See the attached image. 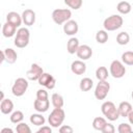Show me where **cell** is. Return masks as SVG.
Returning <instances> with one entry per match:
<instances>
[{"label":"cell","instance_id":"603a6c76","mask_svg":"<svg viewBox=\"0 0 133 133\" xmlns=\"http://www.w3.org/2000/svg\"><path fill=\"white\" fill-rule=\"evenodd\" d=\"M116 9H117V11H118L119 14H122V15H128V14L131 11L132 6H131V4H130L128 1H121V2L117 3Z\"/></svg>","mask_w":133,"mask_h":133},{"label":"cell","instance_id":"cb8c5ba5","mask_svg":"<svg viewBox=\"0 0 133 133\" xmlns=\"http://www.w3.org/2000/svg\"><path fill=\"white\" fill-rule=\"evenodd\" d=\"M51 101H52V105L54 106V108H62L63 104H64V100L62 98L61 95L54 92L51 97Z\"/></svg>","mask_w":133,"mask_h":133},{"label":"cell","instance_id":"8fae6325","mask_svg":"<svg viewBox=\"0 0 133 133\" xmlns=\"http://www.w3.org/2000/svg\"><path fill=\"white\" fill-rule=\"evenodd\" d=\"M76 54L78 58H80L81 60H87L92 55V49L88 45H80Z\"/></svg>","mask_w":133,"mask_h":133},{"label":"cell","instance_id":"7402d4cb","mask_svg":"<svg viewBox=\"0 0 133 133\" xmlns=\"http://www.w3.org/2000/svg\"><path fill=\"white\" fill-rule=\"evenodd\" d=\"M29 121H30V123L32 125L39 126V127L41 126H44L45 125V122H46L45 116H43L41 112L39 113H33V114H31L30 117H29Z\"/></svg>","mask_w":133,"mask_h":133},{"label":"cell","instance_id":"83f0119b","mask_svg":"<svg viewBox=\"0 0 133 133\" xmlns=\"http://www.w3.org/2000/svg\"><path fill=\"white\" fill-rule=\"evenodd\" d=\"M106 124H107L106 119L102 116H97L92 121V127H94V129H96L98 131H102V129L104 128V126Z\"/></svg>","mask_w":133,"mask_h":133},{"label":"cell","instance_id":"ba28073f","mask_svg":"<svg viewBox=\"0 0 133 133\" xmlns=\"http://www.w3.org/2000/svg\"><path fill=\"white\" fill-rule=\"evenodd\" d=\"M110 90V84L106 81V80H103V81H99V83L97 84L96 88H95V97L97 100H104L108 92Z\"/></svg>","mask_w":133,"mask_h":133},{"label":"cell","instance_id":"277c9868","mask_svg":"<svg viewBox=\"0 0 133 133\" xmlns=\"http://www.w3.org/2000/svg\"><path fill=\"white\" fill-rule=\"evenodd\" d=\"M123 23L124 20L119 15H111L104 20L103 26L106 31H114L121 28L123 26Z\"/></svg>","mask_w":133,"mask_h":133},{"label":"cell","instance_id":"74e56055","mask_svg":"<svg viewBox=\"0 0 133 133\" xmlns=\"http://www.w3.org/2000/svg\"><path fill=\"white\" fill-rule=\"evenodd\" d=\"M37 133H52V129L49 126H41L37 130Z\"/></svg>","mask_w":133,"mask_h":133},{"label":"cell","instance_id":"836d02e7","mask_svg":"<svg viewBox=\"0 0 133 133\" xmlns=\"http://www.w3.org/2000/svg\"><path fill=\"white\" fill-rule=\"evenodd\" d=\"M117 131H118V133H131L132 132V127L127 123H122V124L118 125Z\"/></svg>","mask_w":133,"mask_h":133},{"label":"cell","instance_id":"5bb4252c","mask_svg":"<svg viewBox=\"0 0 133 133\" xmlns=\"http://www.w3.org/2000/svg\"><path fill=\"white\" fill-rule=\"evenodd\" d=\"M71 71L75 75H83L86 72V64L83 60H75L71 64Z\"/></svg>","mask_w":133,"mask_h":133},{"label":"cell","instance_id":"d4e9b609","mask_svg":"<svg viewBox=\"0 0 133 133\" xmlns=\"http://www.w3.org/2000/svg\"><path fill=\"white\" fill-rule=\"evenodd\" d=\"M92 86H94V81L88 77H85V78L81 79L80 84H79V87L82 91H88L92 88Z\"/></svg>","mask_w":133,"mask_h":133},{"label":"cell","instance_id":"3957f363","mask_svg":"<svg viewBox=\"0 0 133 133\" xmlns=\"http://www.w3.org/2000/svg\"><path fill=\"white\" fill-rule=\"evenodd\" d=\"M65 118V112L62 108H54L49 117H48V122H49V125L53 128H58L62 125L63 121Z\"/></svg>","mask_w":133,"mask_h":133},{"label":"cell","instance_id":"ac0fdd59","mask_svg":"<svg viewBox=\"0 0 133 133\" xmlns=\"http://www.w3.org/2000/svg\"><path fill=\"white\" fill-rule=\"evenodd\" d=\"M17 33V27L8 22L3 24L2 27V34L4 37H11Z\"/></svg>","mask_w":133,"mask_h":133},{"label":"cell","instance_id":"d6986e66","mask_svg":"<svg viewBox=\"0 0 133 133\" xmlns=\"http://www.w3.org/2000/svg\"><path fill=\"white\" fill-rule=\"evenodd\" d=\"M4 52V57H5V61L9 64H12L17 61V58H18V54L17 52L11 49V48H6L3 50Z\"/></svg>","mask_w":133,"mask_h":133},{"label":"cell","instance_id":"4316f807","mask_svg":"<svg viewBox=\"0 0 133 133\" xmlns=\"http://www.w3.org/2000/svg\"><path fill=\"white\" fill-rule=\"evenodd\" d=\"M129 41H130V35H129V33L126 32V31L119 32V33L117 34V36H116V43H117L118 45H121V46L127 45V44L129 43Z\"/></svg>","mask_w":133,"mask_h":133},{"label":"cell","instance_id":"30bf717a","mask_svg":"<svg viewBox=\"0 0 133 133\" xmlns=\"http://www.w3.org/2000/svg\"><path fill=\"white\" fill-rule=\"evenodd\" d=\"M43 73H44L43 68H42L39 64H37V63H32V64L30 65V69L27 71L26 76H27V78H28L29 80H31V81H37L38 78L42 76Z\"/></svg>","mask_w":133,"mask_h":133},{"label":"cell","instance_id":"7bdbcfd3","mask_svg":"<svg viewBox=\"0 0 133 133\" xmlns=\"http://www.w3.org/2000/svg\"><path fill=\"white\" fill-rule=\"evenodd\" d=\"M131 97H132V100H133V90H132V94H131Z\"/></svg>","mask_w":133,"mask_h":133},{"label":"cell","instance_id":"d6a6232c","mask_svg":"<svg viewBox=\"0 0 133 133\" xmlns=\"http://www.w3.org/2000/svg\"><path fill=\"white\" fill-rule=\"evenodd\" d=\"M16 131H17L18 133H31V129H30V127H29L26 123H23V122L17 124Z\"/></svg>","mask_w":133,"mask_h":133},{"label":"cell","instance_id":"e0dca14e","mask_svg":"<svg viewBox=\"0 0 133 133\" xmlns=\"http://www.w3.org/2000/svg\"><path fill=\"white\" fill-rule=\"evenodd\" d=\"M117 109H118L119 116H123V117H128L129 113L133 110L132 109V105L129 102H127V101L121 102L119 105H118V107H117Z\"/></svg>","mask_w":133,"mask_h":133},{"label":"cell","instance_id":"f546056e","mask_svg":"<svg viewBox=\"0 0 133 133\" xmlns=\"http://www.w3.org/2000/svg\"><path fill=\"white\" fill-rule=\"evenodd\" d=\"M96 41L99 44H105L108 41V33H107V31L105 29L104 30H99L96 33Z\"/></svg>","mask_w":133,"mask_h":133},{"label":"cell","instance_id":"b9f144b4","mask_svg":"<svg viewBox=\"0 0 133 133\" xmlns=\"http://www.w3.org/2000/svg\"><path fill=\"white\" fill-rule=\"evenodd\" d=\"M4 99V92L3 91H1V101Z\"/></svg>","mask_w":133,"mask_h":133},{"label":"cell","instance_id":"8992f818","mask_svg":"<svg viewBox=\"0 0 133 133\" xmlns=\"http://www.w3.org/2000/svg\"><path fill=\"white\" fill-rule=\"evenodd\" d=\"M27 88H28V81L25 78L20 77L15 80L11 86V92L15 97H22L27 91Z\"/></svg>","mask_w":133,"mask_h":133},{"label":"cell","instance_id":"6da1fadb","mask_svg":"<svg viewBox=\"0 0 133 133\" xmlns=\"http://www.w3.org/2000/svg\"><path fill=\"white\" fill-rule=\"evenodd\" d=\"M101 111L104 114V116L107 119L111 121V122H114V121L118 119V117H119L118 109L116 108V106L114 105V103L111 102V101L104 102L102 104V106H101Z\"/></svg>","mask_w":133,"mask_h":133},{"label":"cell","instance_id":"52a82bcc","mask_svg":"<svg viewBox=\"0 0 133 133\" xmlns=\"http://www.w3.org/2000/svg\"><path fill=\"white\" fill-rule=\"evenodd\" d=\"M109 72H110V75L113 78L119 79V78H123L125 76V74H126V68H125V65H124V63L122 61H119V60H113L110 63Z\"/></svg>","mask_w":133,"mask_h":133},{"label":"cell","instance_id":"44dd1931","mask_svg":"<svg viewBox=\"0 0 133 133\" xmlns=\"http://www.w3.org/2000/svg\"><path fill=\"white\" fill-rule=\"evenodd\" d=\"M79 39L77 37H71L69 41H68V44H66V51L70 53V54H75L79 48Z\"/></svg>","mask_w":133,"mask_h":133},{"label":"cell","instance_id":"4dcf8cb0","mask_svg":"<svg viewBox=\"0 0 133 133\" xmlns=\"http://www.w3.org/2000/svg\"><path fill=\"white\" fill-rule=\"evenodd\" d=\"M122 61L127 65H133V51H126L122 54Z\"/></svg>","mask_w":133,"mask_h":133},{"label":"cell","instance_id":"8d00e7d4","mask_svg":"<svg viewBox=\"0 0 133 133\" xmlns=\"http://www.w3.org/2000/svg\"><path fill=\"white\" fill-rule=\"evenodd\" d=\"M58 131L60 133H73L74 132V129L71 126H69V125H61L59 127Z\"/></svg>","mask_w":133,"mask_h":133},{"label":"cell","instance_id":"7a4b0ae2","mask_svg":"<svg viewBox=\"0 0 133 133\" xmlns=\"http://www.w3.org/2000/svg\"><path fill=\"white\" fill-rule=\"evenodd\" d=\"M30 39V31L26 27H21L17 30L14 44L17 48H25L28 46Z\"/></svg>","mask_w":133,"mask_h":133},{"label":"cell","instance_id":"5b68a950","mask_svg":"<svg viewBox=\"0 0 133 133\" xmlns=\"http://www.w3.org/2000/svg\"><path fill=\"white\" fill-rule=\"evenodd\" d=\"M72 11L68 8H56L52 11V20L55 24L61 25L71 20Z\"/></svg>","mask_w":133,"mask_h":133},{"label":"cell","instance_id":"60d3db41","mask_svg":"<svg viewBox=\"0 0 133 133\" xmlns=\"http://www.w3.org/2000/svg\"><path fill=\"white\" fill-rule=\"evenodd\" d=\"M3 61H5V57H4V52H3V50L1 51V61L0 62H3Z\"/></svg>","mask_w":133,"mask_h":133},{"label":"cell","instance_id":"4fadbf2b","mask_svg":"<svg viewBox=\"0 0 133 133\" xmlns=\"http://www.w3.org/2000/svg\"><path fill=\"white\" fill-rule=\"evenodd\" d=\"M22 20L26 26H32L35 23V11L30 8L25 9L22 14Z\"/></svg>","mask_w":133,"mask_h":133},{"label":"cell","instance_id":"f1b7e54d","mask_svg":"<svg viewBox=\"0 0 133 133\" xmlns=\"http://www.w3.org/2000/svg\"><path fill=\"white\" fill-rule=\"evenodd\" d=\"M24 119V114L21 110H16L10 114V122L14 124H19L23 122Z\"/></svg>","mask_w":133,"mask_h":133},{"label":"cell","instance_id":"e575fe53","mask_svg":"<svg viewBox=\"0 0 133 133\" xmlns=\"http://www.w3.org/2000/svg\"><path fill=\"white\" fill-rule=\"evenodd\" d=\"M36 99H41V100L49 99V95H48L47 90L46 89H38L36 91Z\"/></svg>","mask_w":133,"mask_h":133},{"label":"cell","instance_id":"1f68e13d","mask_svg":"<svg viewBox=\"0 0 133 133\" xmlns=\"http://www.w3.org/2000/svg\"><path fill=\"white\" fill-rule=\"evenodd\" d=\"M64 4L66 6H69L70 8L77 10L82 6L83 0H64Z\"/></svg>","mask_w":133,"mask_h":133},{"label":"cell","instance_id":"9a60e30c","mask_svg":"<svg viewBox=\"0 0 133 133\" xmlns=\"http://www.w3.org/2000/svg\"><path fill=\"white\" fill-rule=\"evenodd\" d=\"M6 22L15 25L17 28L21 26V24L23 23V20H22V16H20L18 12L16 11H10L6 15Z\"/></svg>","mask_w":133,"mask_h":133},{"label":"cell","instance_id":"ab89813d","mask_svg":"<svg viewBox=\"0 0 133 133\" xmlns=\"http://www.w3.org/2000/svg\"><path fill=\"white\" fill-rule=\"evenodd\" d=\"M128 119H129V123H130L131 125H133V110L129 113V115H128Z\"/></svg>","mask_w":133,"mask_h":133},{"label":"cell","instance_id":"d590c367","mask_svg":"<svg viewBox=\"0 0 133 133\" xmlns=\"http://www.w3.org/2000/svg\"><path fill=\"white\" fill-rule=\"evenodd\" d=\"M102 132H103V133H114V132H115V128H114V126H113L112 124L107 123V124L104 126V128L102 129Z\"/></svg>","mask_w":133,"mask_h":133},{"label":"cell","instance_id":"484cf974","mask_svg":"<svg viewBox=\"0 0 133 133\" xmlns=\"http://www.w3.org/2000/svg\"><path fill=\"white\" fill-rule=\"evenodd\" d=\"M96 77L99 81L107 80L108 78V70L106 66H99L96 70Z\"/></svg>","mask_w":133,"mask_h":133},{"label":"cell","instance_id":"f35d334b","mask_svg":"<svg viewBox=\"0 0 133 133\" xmlns=\"http://www.w3.org/2000/svg\"><path fill=\"white\" fill-rule=\"evenodd\" d=\"M12 132H14V130L10 128H3L1 130V133H12Z\"/></svg>","mask_w":133,"mask_h":133},{"label":"cell","instance_id":"2e32d148","mask_svg":"<svg viewBox=\"0 0 133 133\" xmlns=\"http://www.w3.org/2000/svg\"><path fill=\"white\" fill-rule=\"evenodd\" d=\"M49 106H50V102H49V99H46V100H41V99H36L33 103V107L34 109L37 111V112H46L48 109H49Z\"/></svg>","mask_w":133,"mask_h":133},{"label":"cell","instance_id":"9c48e42d","mask_svg":"<svg viewBox=\"0 0 133 133\" xmlns=\"http://www.w3.org/2000/svg\"><path fill=\"white\" fill-rule=\"evenodd\" d=\"M37 82L39 85L45 86L48 89H53L55 87V84H56L55 78L52 75H50L49 73H43L42 76L38 78Z\"/></svg>","mask_w":133,"mask_h":133},{"label":"cell","instance_id":"7c38bea8","mask_svg":"<svg viewBox=\"0 0 133 133\" xmlns=\"http://www.w3.org/2000/svg\"><path fill=\"white\" fill-rule=\"evenodd\" d=\"M78 30H79V26H78V23L75 20H69L63 25V32L66 35L73 36L78 32Z\"/></svg>","mask_w":133,"mask_h":133},{"label":"cell","instance_id":"ffe728a7","mask_svg":"<svg viewBox=\"0 0 133 133\" xmlns=\"http://www.w3.org/2000/svg\"><path fill=\"white\" fill-rule=\"evenodd\" d=\"M0 110L3 114H9L14 110V103L9 99H3L0 104Z\"/></svg>","mask_w":133,"mask_h":133}]
</instances>
